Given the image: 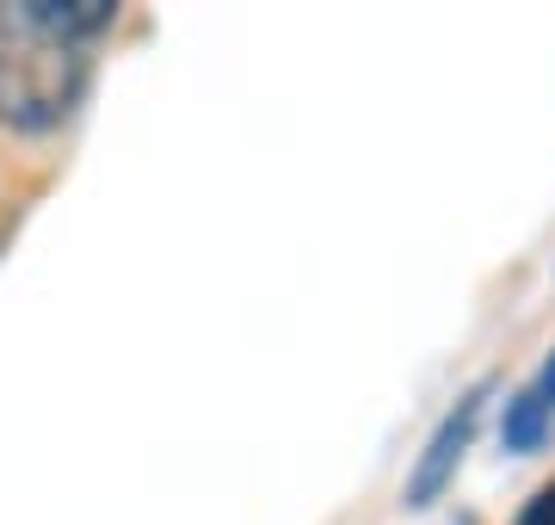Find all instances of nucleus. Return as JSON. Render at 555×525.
Here are the masks:
<instances>
[{
    "label": "nucleus",
    "instance_id": "f257e3e1",
    "mask_svg": "<svg viewBox=\"0 0 555 525\" xmlns=\"http://www.w3.org/2000/svg\"><path fill=\"white\" fill-rule=\"evenodd\" d=\"M118 20V0H0V118L50 130L87 87V43Z\"/></svg>",
    "mask_w": 555,
    "mask_h": 525
},
{
    "label": "nucleus",
    "instance_id": "f03ea898",
    "mask_svg": "<svg viewBox=\"0 0 555 525\" xmlns=\"http://www.w3.org/2000/svg\"><path fill=\"white\" fill-rule=\"evenodd\" d=\"M481 402H488V384H476L444 421H438V433L426 439L414 476H408V488H401L408 507H433L438 495L456 483V464H463V451H469V439H476V426H481Z\"/></svg>",
    "mask_w": 555,
    "mask_h": 525
},
{
    "label": "nucleus",
    "instance_id": "7ed1b4c3",
    "mask_svg": "<svg viewBox=\"0 0 555 525\" xmlns=\"http://www.w3.org/2000/svg\"><path fill=\"white\" fill-rule=\"evenodd\" d=\"M550 426H555V408L543 402L537 389H525V396L506 402V445H513V451H537V445L550 439Z\"/></svg>",
    "mask_w": 555,
    "mask_h": 525
},
{
    "label": "nucleus",
    "instance_id": "20e7f679",
    "mask_svg": "<svg viewBox=\"0 0 555 525\" xmlns=\"http://www.w3.org/2000/svg\"><path fill=\"white\" fill-rule=\"evenodd\" d=\"M518 525H555V483H543L525 501V513H518Z\"/></svg>",
    "mask_w": 555,
    "mask_h": 525
},
{
    "label": "nucleus",
    "instance_id": "39448f33",
    "mask_svg": "<svg viewBox=\"0 0 555 525\" xmlns=\"http://www.w3.org/2000/svg\"><path fill=\"white\" fill-rule=\"evenodd\" d=\"M531 389H537V396H543V402H550V408H555V359H550V371H543V377H537V384H531Z\"/></svg>",
    "mask_w": 555,
    "mask_h": 525
},
{
    "label": "nucleus",
    "instance_id": "423d86ee",
    "mask_svg": "<svg viewBox=\"0 0 555 525\" xmlns=\"http://www.w3.org/2000/svg\"><path fill=\"white\" fill-rule=\"evenodd\" d=\"M0 242H7V229H0Z\"/></svg>",
    "mask_w": 555,
    "mask_h": 525
}]
</instances>
